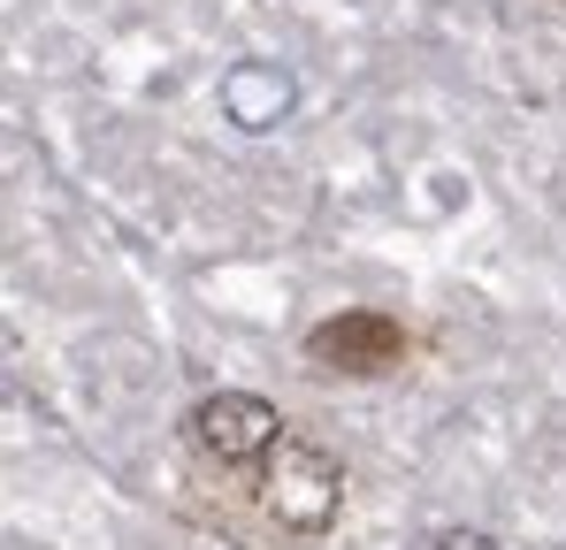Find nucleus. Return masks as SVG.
Returning <instances> with one entry per match:
<instances>
[{
	"label": "nucleus",
	"instance_id": "1",
	"mask_svg": "<svg viewBox=\"0 0 566 550\" xmlns=\"http://www.w3.org/2000/svg\"><path fill=\"white\" fill-rule=\"evenodd\" d=\"M261 505L291 536H322L337 520V505H345V466L322 444H306V436H283L276 452L261 458Z\"/></svg>",
	"mask_w": 566,
	"mask_h": 550
},
{
	"label": "nucleus",
	"instance_id": "2",
	"mask_svg": "<svg viewBox=\"0 0 566 550\" xmlns=\"http://www.w3.org/2000/svg\"><path fill=\"white\" fill-rule=\"evenodd\" d=\"M185 436L214 458V466H230V474H261V458L276 452L291 429H283V413L269 398H253V390H214V398H199L185 413Z\"/></svg>",
	"mask_w": 566,
	"mask_h": 550
},
{
	"label": "nucleus",
	"instance_id": "3",
	"mask_svg": "<svg viewBox=\"0 0 566 550\" xmlns=\"http://www.w3.org/2000/svg\"><path fill=\"white\" fill-rule=\"evenodd\" d=\"M306 360L322 374H353V382H376V374H398L406 367V329L376 314V306H353L322 329H306Z\"/></svg>",
	"mask_w": 566,
	"mask_h": 550
},
{
	"label": "nucleus",
	"instance_id": "4",
	"mask_svg": "<svg viewBox=\"0 0 566 550\" xmlns=\"http://www.w3.org/2000/svg\"><path fill=\"white\" fill-rule=\"evenodd\" d=\"M222 115L238 130H276L283 115H291V77H283L276 62H238L222 77Z\"/></svg>",
	"mask_w": 566,
	"mask_h": 550
},
{
	"label": "nucleus",
	"instance_id": "5",
	"mask_svg": "<svg viewBox=\"0 0 566 550\" xmlns=\"http://www.w3.org/2000/svg\"><path fill=\"white\" fill-rule=\"evenodd\" d=\"M437 550H497V536H482V528H452Z\"/></svg>",
	"mask_w": 566,
	"mask_h": 550
}]
</instances>
